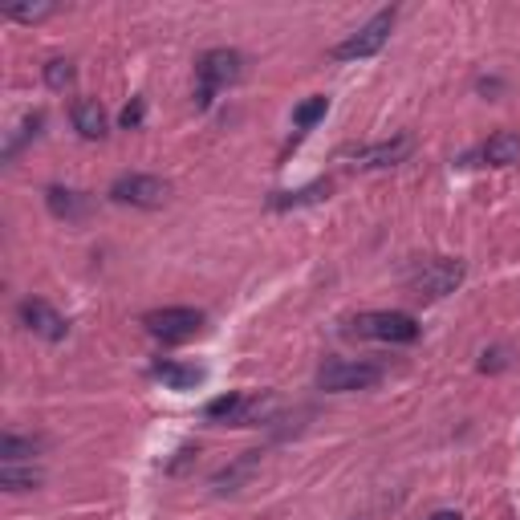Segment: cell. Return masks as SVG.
Instances as JSON below:
<instances>
[{"label": "cell", "instance_id": "13", "mask_svg": "<svg viewBox=\"0 0 520 520\" xmlns=\"http://www.w3.org/2000/svg\"><path fill=\"white\" fill-rule=\"evenodd\" d=\"M45 204H49V212H54L57 220H65V224H77V220L90 215V195L69 192V187H49Z\"/></svg>", "mask_w": 520, "mask_h": 520}, {"label": "cell", "instance_id": "14", "mask_svg": "<svg viewBox=\"0 0 520 520\" xmlns=\"http://www.w3.org/2000/svg\"><path fill=\"white\" fill-rule=\"evenodd\" d=\"M260 467V452H245L236 459V464H228V467H220V472L212 475V488L220 492V496H228V492H240L248 484V475H253Z\"/></svg>", "mask_w": 520, "mask_h": 520}, {"label": "cell", "instance_id": "21", "mask_svg": "<svg viewBox=\"0 0 520 520\" xmlns=\"http://www.w3.org/2000/svg\"><path fill=\"white\" fill-rule=\"evenodd\" d=\"M5 16L8 21L37 25V21H45V16H54V5H13V8H5Z\"/></svg>", "mask_w": 520, "mask_h": 520}, {"label": "cell", "instance_id": "15", "mask_svg": "<svg viewBox=\"0 0 520 520\" xmlns=\"http://www.w3.org/2000/svg\"><path fill=\"white\" fill-rule=\"evenodd\" d=\"M480 159L488 163V167H513V163H520V135L516 130H496V135L480 146Z\"/></svg>", "mask_w": 520, "mask_h": 520}, {"label": "cell", "instance_id": "1", "mask_svg": "<svg viewBox=\"0 0 520 520\" xmlns=\"http://www.w3.org/2000/svg\"><path fill=\"white\" fill-rule=\"evenodd\" d=\"M195 77H199L195 106L207 110L215 102V94L236 85L240 77H245V57H240L236 49H207V54L195 62Z\"/></svg>", "mask_w": 520, "mask_h": 520}, {"label": "cell", "instance_id": "4", "mask_svg": "<svg viewBox=\"0 0 520 520\" xmlns=\"http://www.w3.org/2000/svg\"><path fill=\"white\" fill-rule=\"evenodd\" d=\"M390 29H395V8H383V13L370 16L358 33H350L342 45H334V57L337 62H362V57L383 54V45L390 41Z\"/></svg>", "mask_w": 520, "mask_h": 520}, {"label": "cell", "instance_id": "23", "mask_svg": "<svg viewBox=\"0 0 520 520\" xmlns=\"http://www.w3.org/2000/svg\"><path fill=\"white\" fill-rule=\"evenodd\" d=\"M505 366H508V350H484V358H480L484 375H488V370L496 375V370H505Z\"/></svg>", "mask_w": 520, "mask_h": 520}, {"label": "cell", "instance_id": "9", "mask_svg": "<svg viewBox=\"0 0 520 520\" xmlns=\"http://www.w3.org/2000/svg\"><path fill=\"white\" fill-rule=\"evenodd\" d=\"M411 135H395L386 138V143H370V146H358V151H350V167L358 171H383V167H395V163H403L406 155H411Z\"/></svg>", "mask_w": 520, "mask_h": 520}, {"label": "cell", "instance_id": "12", "mask_svg": "<svg viewBox=\"0 0 520 520\" xmlns=\"http://www.w3.org/2000/svg\"><path fill=\"white\" fill-rule=\"evenodd\" d=\"M155 378H159L167 390H195V386H204V370L192 366V362H155V370H151Z\"/></svg>", "mask_w": 520, "mask_h": 520}, {"label": "cell", "instance_id": "17", "mask_svg": "<svg viewBox=\"0 0 520 520\" xmlns=\"http://www.w3.org/2000/svg\"><path fill=\"white\" fill-rule=\"evenodd\" d=\"M325 110H329V98H325V94H314V98H305L297 110H293V126H297V130H314L325 118Z\"/></svg>", "mask_w": 520, "mask_h": 520}, {"label": "cell", "instance_id": "6", "mask_svg": "<svg viewBox=\"0 0 520 520\" xmlns=\"http://www.w3.org/2000/svg\"><path fill=\"white\" fill-rule=\"evenodd\" d=\"M459 281H464V260H452V256L423 260L411 273L415 297H447V293L459 289Z\"/></svg>", "mask_w": 520, "mask_h": 520}, {"label": "cell", "instance_id": "2", "mask_svg": "<svg viewBox=\"0 0 520 520\" xmlns=\"http://www.w3.org/2000/svg\"><path fill=\"white\" fill-rule=\"evenodd\" d=\"M383 383V366L375 362H354V358H329L317 370V386L325 395H350V390H370Z\"/></svg>", "mask_w": 520, "mask_h": 520}, {"label": "cell", "instance_id": "5", "mask_svg": "<svg viewBox=\"0 0 520 520\" xmlns=\"http://www.w3.org/2000/svg\"><path fill=\"white\" fill-rule=\"evenodd\" d=\"M143 325H146V334L159 337V342L179 345V342H192L199 329H204V314L192 309V305H171V309H155V314H146Z\"/></svg>", "mask_w": 520, "mask_h": 520}, {"label": "cell", "instance_id": "19", "mask_svg": "<svg viewBox=\"0 0 520 520\" xmlns=\"http://www.w3.org/2000/svg\"><path fill=\"white\" fill-rule=\"evenodd\" d=\"M0 455H5V464L33 459V455H37V439H25V435H13V431H8V435L0 439Z\"/></svg>", "mask_w": 520, "mask_h": 520}, {"label": "cell", "instance_id": "8", "mask_svg": "<svg viewBox=\"0 0 520 520\" xmlns=\"http://www.w3.org/2000/svg\"><path fill=\"white\" fill-rule=\"evenodd\" d=\"M171 187L163 184L159 175H143V171H130V175H118L115 184H110V199L115 204H126V207H163V199H167Z\"/></svg>", "mask_w": 520, "mask_h": 520}, {"label": "cell", "instance_id": "10", "mask_svg": "<svg viewBox=\"0 0 520 520\" xmlns=\"http://www.w3.org/2000/svg\"><path fill=\"white\" fill-rule=\"evenodd\" d=\"M21 325L29 329V334H37V337H45V342H62V337L69 334V322L62 314H57L49 301H41V297H29V301H21Z\"/></svg>", "mask_w": 520, "mask_h": 520}, {"label": "cell", "instance_id": "24", "mask_svg": "<svg viewBox=\"0 0 520 520\" xmlns=\"http://www.w3.org/2000/svg\"><path fill=\"white\" fill-rule=\"evenodd\" d=\"M427 520H464V516H459L455 508H439V513H431Z\"/></svg>", "mask_w": 520, "mask_h": 520}, {"label": "cell", "instance_id": "18", "mask_svg": "<svg viewBox=\"0 0 520 520\" xmlns=\"http://www.w3.org/2000/svg\"><path fill=\"white\" fill-rule=\"evenodd\" d=\"M325 192H329V184H309V187H301V192H281V195H273V207H276V212H285V207L317 204Z\"/></svg>", "mask_w": 520, "mask_h": 520}, {"label": "cell", "instance_id": "3", "mask_svg": "<svg viewBox=\"0 0 520 520\" xmlns=\"http://www.w3.org/2000/svg\"><path fill=\"white\" fill-rule=\"evenodd\" d=\"M354 334L386 345H411L419 342V322L411 314H403V309H375V314L354 317Z\"/></svg>", "mask_w": 520, "mask_h": 520}, {"label": "cell", "instance_id": "11", "mask_svg": "<svg viewBox=\"0 0 520 520\" xmlns=\"http://www.w3.org/2000/svg\"><path fill=\"white\" fill-rule=\"evenodd\" d=\"M69 123L82 138H90V143H98V138H106V110H102L98 98H77L74 106H69Z\"/></svg>", "mask_w": 520, "mask_h": 520}, {"label": "cell", "instance_id": "16", "mask_svg": "<svg viewBox=\"0 0 520 520\" xmlns=\"http://www.w3.org/2000/svg\"><path fill=\"white\" fill-rule=\"evenodd\" d=\"M41 467H16V464H0V488L5 492H33V488H41Z\"/></svg>", "mask_w": 520, "mask_h": 520}, {"label": "cell", "instance_id": "22", "mask_svg": "<svg viewBox=\"0 0 520 520\" xmlns=\"http://www.w3.org/2000/svg\"><path fill=\"white\" fill-rule=\"evenodd\" d=\"M143 118H146V102L143 98H130L126 110L118 115V123H123V130H138V126H143Z\"/></svg>", "mask_w": 520, "mask_h": 520}, {"label": "cell", "instance_id": "7", "mask_svg": "<svg viewBox=\"0 0 520 520\" xmlns=\"http://www.w3.org/2000/svg\"><path fill=\"white\" fill-rule=\"evenodd\" d=\"M268 406H273V398H248V395H240V390H232V395H220V398H212V403L204 406V415H207V423H236V427H253V423H260L268 415Z\"/></svg>", "mask_w": 520, "mask_h": 520}, {"label": "cell", "instance_id": "20", "mask_svg": "<svg viewBox=\"0 0 520 520\" xmlns=\"http://www.w3.org/2000/svg\"><path fill=\"white\" fill-rule=\"evenodd\" d=\"M45 85L49 90H69V85H74V62L54 57V62L45 65Z\"/></svg>", "mask_w": 520, "mask_h": 520}]
</instances>
